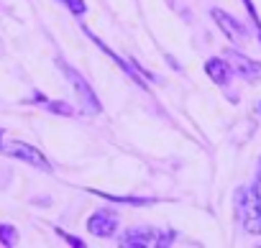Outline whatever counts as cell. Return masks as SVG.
<instances>
[{
    "mask_svg": "<svg viewBox=\"0 0 261 248\" xmlns=\"http://www.w3.org/2000/svg\"><path fill=\"white\" fill-rule=\"evenodd\" d=\"M236 207L238 217L246 233H261V200H258V184H246L236 192Z\"/></svg>",
    "mask_w": 261,
    "mask_h": 248,
    "instance_id": "obj_1",
    "label": "cell"
},
{
    "mask_svg": "<svg viewBox=\"0 0 261 248\" xmlns=\"http://www.w3.org/2000/svg\"><path fill=\"white\" fill-rule=\"evenodd\" d=\"M0 151H3L6 156H16V159H21L26 164H34V167H39L44 172L51 169V164L46 161V156L41 151H36L34 146H29L26 141H0Z\"/></svg>",
    "mask_w": 261,
    "mask_h": 248,
    "instance_id": "obj_2",
    "label": "cell"
},
{
    "mask_svg": "<svg viewBox=\"0 0 261 248\" xmlns=\"http://www.w3.org/2000/svg\"><path fill=\"white\" fill-rule=\"evenodd\" d=\"M174 233L172 230H156V228H134L125 238L123 245H172Z\"/></svg>",
    "mask_w": 261,
    "mask_h": 248,
    "instance_id": "obj_3",
    "label": "cell"
},
{
    "mask_svg": "<svg viewBox=\"0 0 261 248\" xmlns=\"http://www.w3.org/2000/svg\"><path fill=\"white\" fill-rule=\"evenodd\" d=\"M87 228H90V233L97 235V238H110V235L115 233V228H118V217H115L113 212H108V210H97V212L90 217Z\"/></svg>",
    "mask_w": 261,
    "mask_h": 248,
    "instance_id": "obj_4",
    "label": "cell"
},
{
    "mask_svg": "<svg viewBox=\"0 0 261 248\" xmlns=\"http://www.w3.org/2000/svg\"><path fill=\"white\" fill-rule=\"evenodd\" d=\"M213 18H215V23L223 29V34L230 39V41H246V29L236 21V18H230L228 13H223V11H213Z\"/></svg>",
    "mask_w": 261,
    "mask_h": 248,
    "instance_id": "obj_5",
    "label": "cell"
},
{
    "mask_svg": "<svg viewBox=\"0 0 261 248\" xmlns=\"http://www.w3.org/2000/svg\"><path fill=\"white\" fill-rule=\"evenodd\" d=\"M228 64L243 77V79H256V77H261V64H256V62H251L248 57H241L238 51H228Z\"/></svg>",
    "mask_w": 261,
    "mask_h": 248,
    "instance_id": "obj_6",
    "label": "cell"
},
{
    "mask_svg": "<svg viewBox=\"0 0 261 248\" xmlns=\"http://www.w3.org/2000/svg\"><path fill=\"white\" fill-rule=\"evenodd\" d=\"M67 74H69V79H72V85H74V90L82 95V102H85V107L90 110V113H100V102H97V97L92 95V90L87 87V82L77 74V72H72L69 67H67Z\"/></svg>",
    "mask_w": 261,
    "mask_h": 248,
    "instance_id": "obj_7",
    "label": "cell"
},
{
    "mask_svg": "<svg viewBox=\"0 0 261 248\" xmlns=\"http://www.w3.org/2000/svg\"><path fill=\"white\" fill-rule=\"evenodd\" d=\"M205 69H207V74H210L213 82L228 85V77H230V64H228V62H223V59H210Z\"/></svg>",
    "mask_w": 261,
    "mask_h": 248,
    "instance_id": "obj_8",
    "label": "cell"
},
{
    "mask_svg": "<svg viewBox=\"0 0 261 248\" xmlns=\"http://www.w3.org/2000/svg\"><path fill=\"white\" fill-rule=\"evenodd\" d=\"M0 243L3 245H16L18 243V233L13 225H0Z\"/></svg>",
    "mask_w": 261,
    "mask_h": 248,
    "instance_id": "obj_9",
    "label": "cell"
},
{
    "mask_svg": "<svg viewBox=\"0 0 261 248\" xmlns=\"http://www.w3.org/2000/svg\"><path fill=\"white\" fill-rule=\"evenodd\" d=\"M64 3L72 8V13H77V16L85 13V3H82V0H64Z\"/></svg>",
    "mask_w": 261,
    "mask_h": 248,
    "instance_id": "obj_10",
    "label": "cell"
},
{
    "mask_svg": "<svg viewBox=\"0 0 261 248\" xmlns=\"http://www.w3.org/2000/svg\"><path fill=\"white\" fill-rule=\"evenodd\" d=\"M51 110H54V113H62V115H72V110H69L67 105H59V102H54Z\"/></svg>",
    "mask_w": 261,
    "mask_h": 248,
    "instance_id": "obj_11",
    "label": "cell"
},
{
    "mask_svg": "<svg viewBox=\"0 0 261 248\" xmlns=\"http://www.w3.org/2000/svg\"><path fill=\"white\" fill-rule=\"evenodd\" d=\"M59 235H62V238H67V240H69V245H85L80 238H72V235H67V233H62V230H59Z\"/></svg>",
    "mask_w": 261,
    "mask_h": 248,
    "instance_id": "obj_12",
    "label": "cell"
},
{
    "mask_svg": "<svg viewBox=\"0 0 261 248\" xmlns=\"http://www.w3.org/2000/svg\"><path fill=\"white\" fill-rule=\"evenodd\" d=\"M258 182H261V164H258Z\"/></svg>",
    "mask_w": 261,
    "mask_h": 248,
    "instance_id": "obj_13",
    "label": "cell"
},
{
    "mask_svg": "<svg viewBox=\"0 0 261 248\" xmlns=\"http://www.w3.org/2000/svg\"><path fill=\"white\" fill-rule=\"evenodd\" d=\"M0 139H3V133H0Z\"/></svg>",
    "mask_w": 261,
    "mask_h": 248,
    "instance_id": "obj_14",
    "label": "cell"
}]
</instances>
